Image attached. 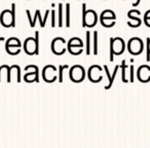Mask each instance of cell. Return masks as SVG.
<instances>
[{"label": "cell", "mask_w": 150, "mask_h": 148, "mask_svg": "<svg viewBox=\"0 0 150 148\" xmlns=\"http://www.w3.org/2000/svg\"><path fill=\"white\" fill-rule=\"evenodd\" d=\"M144 69H145V65H142V66L139 67V69H138V71H137V77L141 82L147 84L148 80L145 78V76L147 75V74H146V72H144Z\"/></svg>", "instance_id": "13"}, {"label": "cell", "mask_w": 150, "mask_h": 148, "mask_svg": "<svg viewBox=\"0 0 150 148\" xmlns=\"http://www.w3.org/2000/svg\"><path fill=\"white\" fill-rule=\"evenodd\" d=\"M143 50H144V44L141 38L133 37L127 42V50H129V54L134 55V56L140 55L143 52Z\"/></svg>", "instance_id": "6"}, {"label": "cell", "mask_w": 150, "mask_h": 148, "mask_svg": "<svg viewBox=\"0 0 150 148\" xmlns=\"http://www.w3.org/2000/svg\"><path fill=\"white\" fill-rule=\"evenodd\" d=\"M65 26L67 28L70 27V4L69 3L66 4V23H65Z\"/></svg>", "instance_id": "18"}, {"label": "cell", "mask_w": 150, "mask_h": 148, "mask_svg": "<svg viewBox=\"0 0 150 148\" xmlns=\"http://www.w3.org/2000/svg\"><path fill=\"white\" fill-rule=\"evenodd\" d=\"M125 40L120 37L110 38V62H113L114 60V55H121L125 52Z\"/></svg>", "instance_id": "4"}, {"label": "cell", "mask_w": 150, "mask_h": 148, "mask_svg": "<svg viewBox=\"0 0 150 148\" xmlns=\"http://www.w3.org/2000/svg\"><path fill=\"white\" fill-rule=\"evenodd\" d=\"M150 20V11H148L147 13L144 15V21H148Z\"/></svg>", "instance_id": "28"}, {"label": "cell", "mask_w": 150, "mask_h": 148, "mask_svg": "<svg viewBox=\"0 0 150 148\" xmlns=\"http://www.w3.org/2000/svg\"><path fill=\"white\" fill-rule=\"evenodd\" d=\"M129 76H131L129 81L134 82V66L133 65H131V68H129Z\"/></svg>", "instance_id": "26"}, {"label": "cell", "mask_w": 150, "mask_h": 148, "mask_svg": "<svg viewBox=\"0 0 150 148\" xmlns=\"http://www.w3.org/2000/svg\"><path fill=\"white\" fill-rule=\"evenodd\" d=\"M36 13H37V18H38V20H39V22H40V26L43 28L44 27L43 20H41V15H40V11H39V9H37V11H36Z\"/></svg>", "instance_id": "27"}, {"label": "cell", "mask_w": 150, "mask_h": 148, "mask_svg": "<svg viewBox=\"0 0 150 148\" xmlns=\"http://www.w3.org/2000/svg\"><path fill=\"white\" fill-rule=\"evenodd\" d=\"M104 70H105V72H106V74H107V77H108V80H109V84L108 86H105V90H109V89L112 86V84H113V81H112V77L110 76V74H109V70H108V67L105 65L104 66Z\"/></svg>", "instance_id": "20"}, {"label": "cell", "mask_w": 150, "mask_h": 148, "mask_svg": "<svg viewBox=\"0 0 150 148\" xmlns=\"http://www.w3.org/2000/svg\"><path fill=\"white\" fill-rule=\"evenodd\" d=\"M57 68L52 65H47L43 68L42 70V77H43L44 81L52 84V82L56 81L58 76H57Z\"/></svg>", "instance_id": "8"}, {"label": "cell", "mask_w": 150, "mask_h": 148, "mask_svg": "<svg viewBox=\"0 0 150 148\" xmlns=\"http://www.w3.org/2000/svg\"><path fill=\"white\" fill-rule=\"evenodd\" d=\"M101 72H102V68H101L100 66H98V65H93L88 71V79H90L92 82H94V84L100 82L103 78Z\"/></svg>", "instance_id": "9"}, {"label": "cell", "mask_w": 150, "mask_h": 148, "mask_svg": "<svg viewBox=\"0 0 150 148\" xmlns=\"http://www.w3.org/2000/svg\"><path fill=\"white\" fill-rule=\"evenodd\" d=\"M127 17H129L131 20H134V21L136 22V24H135V28L139 27V26L142 24V21H141V20H140V18H139V17H133V16H132L129 13H127Z\"/></svg>", "instance_id": "23"}, {"label": "cell", "mask_w": 150, "mask_h": 148, "mask_svg": "<svg viewBox=\"0 0 150 148\" xmlns=\"http://www.w3.org/2000/svg\"><path fill=\"white\" fill-rule=\"evenodd\" d=\"M86 55L91 54V32H86Z\"/></svg>", "instance_id": "15"}, {"label": "cell", "mask_w": 150, "mask_h": 148, "mask_svg": "<svg viewBox=\"0 0 150 148\" xmlns=\"http://www.w3.org/2000/svg\"><path fill=\"white\" fill-rule=\"evenodd\" d=\"M38 72H39V69H38L37 66H35L34 65V71H32V72H27L24 75V80H25L26 82H28V84H30V82H39V75H38Z\"/></svg>", "instance_id": "11"}, {"label": "cell", "mask_w": 150, "mask_h": 148, "mask_svg": "<svg viewBox=\"0 0 150 148\" xmlns=\"http://www.w3.org/2000/svg\"><path fill=\"white\" fill-rule=\"evenodd\" d=\"M24 50L29 56L39 54V32H35V38L28 37L24 42Z\"/></svg>", "instance_id": "1"}, {"label": "cell", "mask_w": 150, "mask_h": 148, "mask_svg": "<svg viewBox=\"0 0 150 148\" xmlns=\"http://www.w3.org/2000/svg\"><path fill=\"white\" fill-rule=\"evenodd\" d=\"M52 27H56V11H52Z\"/></svg>", "instance_id": "25"}, {"label": "cell", "mask_w": 150, "mask_h": 148, "mask_svg": "<svg viewBox=\"0 0 150 148\" xmlns=\"http://www.w3.org/2000/svg\"><path fill=\"white\" fill-rule=\"evenodd\" d=\"M67 50H69L71 55H74V56H77V55L81 54L83 52V48L82 47H67Z\"/></svg>", "instance_id": "17"}, {"label": "cell", "mask_w": 150, "mask_h": 148, "mask_svg": "<svg viewBox=\"0 0 150 148\" xmlns=\"http://www.w3.org/2000/svg\"><path fill=\"white\" fill-rule=\"evenodd\" d=\"M69 77L75 84L81 82L86 78V70L82 66L80 65H75V66L71 67L70 71H69Z\"/></svg>", "instance_id": "5"}, {"label": "cell", "mask_w": 150, "mask_h": 148, "mask_svg": "<svg viewBox=\"0 0 150 148\" xmlns=\"http://www.w3.org/2000/svg\"><path fill=\"white\" fill-rule=\"evenodd\" d=\"M140 1H141V0H137V1H136L135 3H133V6H137V5L140 3Z\"/></svg>", "instance_id": "29"}, {"label": "cell", "mask_w": 150, "mask_h": 148, "mask_svg": "<svg viewBox=\"0 0 150 148\" xmlns=\"http://www.w3.org/2000/svg\"><path fill=\"white\" fill-rule=\"evenodd\" d=\"M86 3L82 4V27H88L92 28L98 22V15L95 11L86 9Z\"/></svg>", "instance_id": "3"}, {"label": "cell", "mask_w": 150, "mask_h": 148, "mask_svg": "<svg viewBox=\"0 0 150 148\" xmlns=\"http://www.w3.org/2000/svg\"><path fill=\"white\" fill-rule=\"evenodd\" d=\"M68 47H82L83 48V42L80 38L73 37L68 41Z\"/></svg>", "instance_id": "12"}, {"label": "cell", "mask_w": 150, "mask_h": 148, "mask_svg": "<svg viewBox=\"0 0 150 148\" xmlns=\"http://www.w3.org/2000/svg\"><path fill=\"white\" fill-rule=\"evenodd\" d=\"M59 27H63V4H59Z\"/></svg>", "instance_id": "21"}, {"label": "cell", "mask_w": 150, "mask_h": 148, "mask_svg": "<svg viewBox=\"0 0 150 148\" xmlns=\"http://www.w3.org/2000/svg\"><path fill=\"white\" fill-rule=\"evenodd\" d=\"M0 40H4V37H0Z\"/></svg>", "instance_id": "30"}, {"label": "cell", "mask_w": 150, "mask_h": 148, "mask_svg": "<svg viewBox=\"0 0 150 148\" xmlns=\"http://www.w3.org/2000/svg\"><path fill=\"white\" fill-rule=\"evenodd\" d=\"M0 23L3 27L9 28L16 26V4H11V11H3L0 15Z\"/></svg>", "instance_id": "2"}, {"label": "cell", "mask_w": 150, "mask_h": 148, "mask_svg": "<svg viewBox=\"0 0 150 148\" xmlns=\"http://www.w3.org/2000/svg\"><path fill=\"white\" fill-rule=\"evenodd\" d=\"M68 68V65H61L59 67V82H63V76H64V69Z\"/></svg>", "instance_id": "19"}, {"label": "cell", "mask_w": 150, "mask_h": 148, "mask_svg": "<svg viewBox=\"0 0 150 148\" xmlns=\"http://www.w3.org/2000/svg\"><path fill=\"white\" fill-rule=\"evenodd\" d=\"M65 44H66V41H65L64 38H54L52 42V52L54 55H57V56H61V55H63L67 50L66 47H65Z\"/></svg>", "instance_id": "10"}, {"label": "cell", "mask_w": 150, "mask_h": 148, "mask_svg": "<svg viewBox=\"0 0 150 148\" xmlns=\"http://www.w3.org/2000/svg\"><path fill=\"white\" fill-rule=\"evenodd\" d=\"M121 79H122V81L125 82V84H127V77H125V69H127V65H125V60L122 61V63H121Z\"/></svg>", "instance_id": "16"}, {"label": "cell", "mask_w": 150, "mask_h": 148, "mask_svg": "<svg viewBox=\"0 0 150 148\" xmlns=\"http://www.w3.org/2000/svg\"><path fill=\"white\" fill-rule=\"evenodd\" d=\"M147 61H150V38H147Z\"/></svg>", "instance_id": "24"}, {"label": "cell", "mask_w": 150, "mask_h": 148, "mask_svg": "<svg viewBox=\"0 0 150 148\" xmlns=\"http://www.w3.org/2000/svg\"><path fill=\"white\" fill-rule=\"evenodd\" d=\"M5 47H21V41H20L18 38L11 37L8 40H6V43H5Z\"/></svg>", "instance_id": "14"}, {"label": "cell", "mask_w": 150, "mask_h": 148, "mask_svg": "<svg viewBox=\"0 0 150 148\" xmlns=\"http://www.w3.org/2000/svg\"><path fill=\"white\" fill-rule=\"evenodd\" d=\"M115 19H116V16L110 9H107L104 11L100 16V22L102 24V26L106 28H111L115 25Z\"/></svg>", "instance_id": "7"}, {"label": "cell", "mask_w": 150, "mask_h": 148, "mask_svg": "<svg viewBox=\"0 0 150 148\" xmlns=\"http://www.w3.org/2000/svg\"><path fill=\"white\" fill-rule=\"evenodd\" d=\"M94 55H98V31L94 32Z\"/></svg>", "instance_id": "22"}]
</instances>
